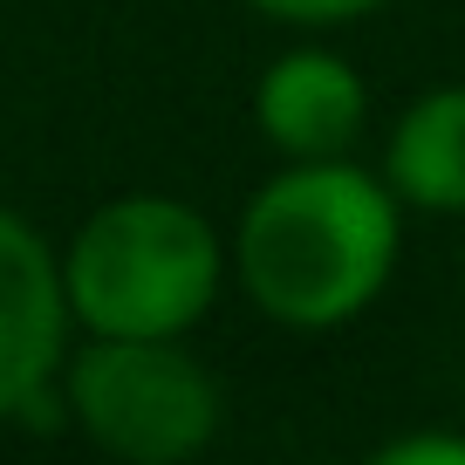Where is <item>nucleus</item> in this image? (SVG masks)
I'll use <instances>...</instances> for the list:
<instances>
[{
	"label": "nucleus",
	"mask_w": 465,
	"mask_h": 465,
	"mask_svg": "<svg viewBox=\"0 0 465 465\" xmlns=\"http://www.w3.org/2000/svg\"><path fill=\"white\" fill-rule=\"evenodd\" d=\"M232 267L267 322H356L397 267V192L349 158H288L240 213Z\"/></svg>",
	"instance_id": "1"
},
{
	"label": "nucleus",
	"mask_w": 465,
	"mask_h": 465,
	"mask_svg": "<svg viewBox=\"0 0 465 465\" xmlns=\"http://www.w3.org/2000/svg\"><path fill=\"white\" fill-rule=\"evenodd\" d=\"M226 281V247L192 205L131 192L83 219L62 261L69 315L89 335H185Z\"/></svg>",
	"instance_id": "2"
},
{
	"label": "nucleus",
	"mask_w": 465,
	"mask_h": 465,
	"mask_svg": "<svg viewBox=\"0 0 465 465\" xmlns=\"http://www.w3.org/2000/svg\"><path fill=\"white\" fill-rule=\"evenodd\" d=\"M62 391L89 445L131 465L199 459L219 431V391L178 335H96L62 363Z\"/></svg>",
	"instance_id": "3"
},
{
	"label": "nucleus",
	"mask_w": 465,
	"mask_h": 465,
	"mask_svg": "<svg viewBox=\"0 0 465 465\" xmlns=\"http://www.w3.org/2000/svg\"><path fill=\"white\" fill-rule=\"evenodd\" d=\"M69 294L62 261L28 219L0 213V424L28 418L35 397L69 363Z\"/></svg>",
	"instance_id": "4"
},
{
	"label": "nucleus",
	"mask_w": 465,
	"mask_h": 465,
	"mask_svg": "<svg viewBox=\"0 0 465 465\" xmlns=\"http://www.w3.org/2000/svg\"><path fill=\"white\" fill-rule=\"evenodd\" d=\"M253 124L281 158H349L370 124L363 75L335 48H288L253 89Z\"/></svg>",
	"instance_id": "5"
},
{
	"label": "nucleus",
	"mask_w": 465,
	"mask_h": 465,
	"mask_svg": "<svg viewBox=\"0 0 465 465\" xmlns=\"http://www.w3.org/2000/svg\"><path fill=\"white\" fill-rule=\"evenodd\" d=\"M383 185L418 213H465V83H445L397 116L383 144Z\"/></svg>",
	"instance_id": "6"
},
{
	"label": "nucleus",
	"mask_w": 465,
	"mask_h": 465,
	"mask_svg": "<svg viewBox=\"0 0 465 465\" xmlns=\"http://www.w3.org/2000/svg\"><path fill=\"white\" fill-rule=\"evenodd\" d=\"M370 459L377 465H465V438L459 431H404V438H383Z\"/></svg>",
	"instance_id": "7"
},
{
	"label": "nucleus",
	"mask_w": 465,
	"mask_h": 465,
	"mask_svg": "<svg viewBox=\"0 0 465 465\" xmlns=\"http://www.w3.org/2000/svg\"><path fill=\"white\" fill-rule=\"evenodd\" d=\"M253 7L274 15V21H294V28H329V21L370 15V7H383V0H253Z\"/></svg>",
	"instance_id": "8"
},
{
	"label": "nucleus",
	"mask_w": 465,
	"mask_h": 465,
	"mask_svg": "<svg viewBox=\"0 0 465 465\" xmlns=\"http://www.w3.org/2000/svg\"><path fill=\"white\" fill-rule=\"evenodd\" d=\"M459 281H465V267H459Z\"/></svg>",
	"instance_id": "9"
}]
</instances>
